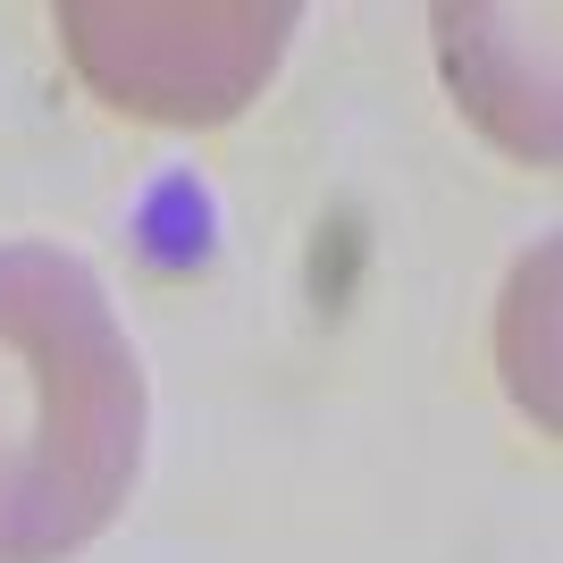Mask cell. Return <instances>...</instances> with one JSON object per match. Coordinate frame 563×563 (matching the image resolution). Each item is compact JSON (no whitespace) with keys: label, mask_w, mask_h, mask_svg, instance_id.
Here are the masks:
<instances>
[{"label":"cell","mask_w":563,"mask_h":563,"mask_svg":"<svg viewBox=\"0 0 563 563\" xmlns=\"http://www.w3.org/2000/svg\"><path fill=\"white\" fill-rule=\"evenodd\" d=\"M152 387L110 286L59 244H0V563H59L118 521Z\"/></svg>","instance_id":"cell-1"},{"label":"cell","mask_w":563,"mask_h":563,"mask_svg":"<svg viewBox=\"0 0 563 563\" xmlns=\"http://www.w3.org/2000/svg\"><path fill=\"white\" fill-rule=\"evenodd\" d=\"M303 9L286 0H59L51 34L85 93L143 126H228L261 101Z\"/></svg>","instance_id":"cell-2"},{"label":"cell","mask_w":563,"mask_h":563,"mask_svg":"<svg viewBox=\"0 0 563 563\" xmlns=\"http://www.w3.org/2000/svg\"><path fill=\"white\" fill-rule=\"evenodd\" d=\"M429 25H438V76L471 126L521 168H555V9L446 0Z\"/></svg>","instance_id":"cell-3"},{"label":"cell","mask_w":563,"mask_h":563,"mask_svg":"<svg viewBox=\"0 0 563 563\" xmlns=\"http://www.w3.org/2000/svg\"><path fill=\"white\" fill-rule=\"evenodd\" d=\"M547 329H555V244H539V253L514 269V286H505V320H496V353H505V387H514V404L539 429H555V345H547Z\"/></svg>","instance_id":"cell-4"}]
</instances>
